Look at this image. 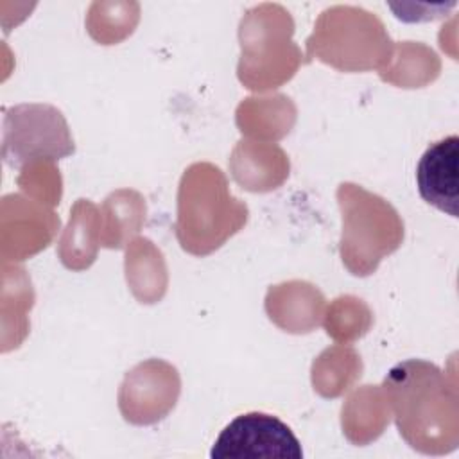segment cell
Instances as JSON below:
<instances>
[{"label": "cell", "instance_id": "cell-1", "mask_svg": "<svg viewBox=\"0 0 459 459\" xmlns=\"http://www.w3.org/2000/svg\"><path fill=\"white\" fill-rule=\"evenodd\" d=\"M455 377L425 360L396 364L384 378L400 436L418 452L443 455L459 443Z\"/></svg>", "mask_w": 459, "mask_h": 459}, {"label": "cell", "instance_id": "cell-2", "mask_svg": "<svg viewBox=\"0 0 459 459\" xmlns=\"http://www.w3.org/2000/svg\"><path fill=\"white\" fill-rule=\"evenodd\" d=\"M247 212L246 204L228 194L226 178L210 163H195L185 170L178 195L176 233L185 251L206 255L238 231L246 219L228 217Z\"/></svg>", "mask_w": 459, "mask_h": 459}, {"label": "cell", "instance_id": "cell-3", "mask_svg": "<svg viewBox=\"0 0 459 459\" xmlns=\"http://www.w3.org/2000/svg\"><path fill=\"white\" fill-rule=\"evenodd\" d=\"M337 199L342 210V262L353 274L368 276L382 256L398 249L403 224L391 204L353 183H342Z\"/></svg>", "mask_w": 459, "mask_h": 459}, {"label": "cell", "instance_id": "cell-4", "mask_svg": "<svg viewBox=\"0 0 459 459\" xmlns=\"http://www.w3.org/2000/svg\"><path fill=\"white\" fill-rule=\"evenodd\" d=\"M75 152L63 113L48 104H20L5 109L2 156L22 169L36 160H59Z\"/></svg>", "mask_w": 459, "mask_h": 459}, {"label": "cell", "instance_id": "cell-5", "mask_svg": "<svg viewBox=\"0 0 459 459\" xmlns=\"http://www.w3.org/2000/svg\"><path fill=\"white\" fill-rule=\"evenodd\" d=\"M212 459H301L299 439L280 418L246 412L233 418L217 436Z\"/></svg>", "mask_w": 459, "mask_h": 459}, {"label": "cell", "instance_id": "cell-6", "mask_svg": "<svg viewBox=\"0 0 459 459\" xmlns=\"http://www.w3.org/2000/svg\"><path fill=\"white\" fill-rule=\"evenodd\" d=\"M179 394L176 368L161 360H147L131 369L118 393V407L126 421L151 425L174 409Z\"/></svg>", "mask_w": 459, "mask_h": 459}, {"label": "cell", "instance_id": "cell-7", "mask_svg": "<svg viewBox=\"0 0 459 459\" xmlns=\"http://www.w3.org/2000/svg\"><path fill=\"white\" fill-rule=\"evenodd\" d=\"M421 199L450 217L459 215V136L450 134L421 154L416 167Z\"/></svg>", "mask_w": 459, "mask_h": 459}, {"label": "cell", "instance_id": "cell-8", "mask_svg": "<svg viewBox=\"0 0 459 459\" xmlns=\"http://www.w3.org/2000/svg\"><path fill=\"white\" fill-rule=\"evenodd\" d=\"M99 222L97 208L90 201L79 199L72 208L70 222L59 242V256L68 269L81 271L95 260Z\"/></svg>", "mask_w": 459, "mask_h": 459}, {"label": "cell", "instance_id": "cell-9", "mask_svg": "<svg viewBox=\"0 0 459 459\" xmlns=\"http://www.w3.org/2000/svg\"><path fill=\"white\" fill-rule=\"evenodd\" d=\"M104 210L113 217H109L108 237L104 238L102 246L120 249L124 247L126 238L138 231L145 213V204L136 192L118 190L106 199Z\"/></svg>", "mask_w": 459, "mask_h": 459}]
</instances>
